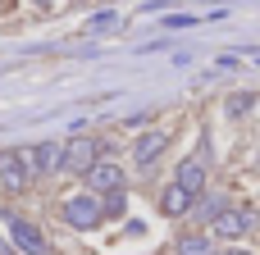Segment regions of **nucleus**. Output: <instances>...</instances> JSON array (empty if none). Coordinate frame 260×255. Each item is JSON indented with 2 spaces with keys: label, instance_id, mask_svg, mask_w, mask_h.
<instances>
[{
  "label": "nucleus",
  "instance_id": "1",
  "mask_svg": "<svg viewBox=\"0 0 260 255\" xmlns=\"http://www.w3.org/2000/svg\"><path fill=\"white\" fill-rule=\"evenodd\" d=\"M64 219L73 228H96L105 219V201H96V192H78V196L64 201Z\"/></svg>",
  "mask_w": 260,
  "mask_h": 255
},
{
  "label": "nucleus",
  "instance_id": "2",
  "mask_svg": "<svg viewBox=\"0 0 260 255\" xmlns=\"http://www.w3.org/2000/svg\"><path fill=\"white\" fill-rule=\"evenodd\" d=\"M251 228H256V214H251V210H229V205H224V210L210 219V233L224 237V242H238V237H247Z\"/></svg>",
  "mask_w": 260,
  "mask_h": 255
},
{
  "label": "nucleus",
  "instance_id": "3",
  "mask_svg": "<svg viewBox=\"0 0 260 255\" xmlns=\"http://www.w3.org/2000/svg\"><path fill=\"white\" fill-rule=\"evenodd\" d=\"M96 160H101V146H96L91 137H73V141L64 146V164H59V169H69V173H87Z\"/></svg>",
  "mask_w": 260,
  "mask_h": 255
},
{
  "label": "nucleus",
  "instance_id": "4",
  "mask_svg": "<svg viewBox=\"0 0 260 255\" xmlns=\"http://www.w3.org/2000/svg\"><path fill=\"white\" fill-rule=\"evenodd\" d=\"M27 178H32V169H27L23 151H0V187L5 192H23Z\"/></svg>",
  "mask_w": 260,
  "mask_h": 255
},
{
  "label": "nucleus",
  "instance_id": "5",
  "mask_svg": "<svg viewBox=\"0 0 260 255\" xmlns=\"http://www.w3.org/2000/svg\"><path fill=\"white\" fill-rule=\"evenodd\" d=\"M9 237L18 242V251H23V255H50L46 233H41L37 224H27V219H14V224H9Z\"/></svg>",
  "mask_w": 260,
  "mask_h": 255
},
{
  "label": "nucleus",
  "instance_id": "6",
  "mask_svg": "<svg viewBox=\"0 0 260 255\" xmlns=\"http://www.w3.org/2000/svg\"><path fill=\"white\" fill-rule=\"evenodd\" d=\"M23 160H27V169H32V173H59V164H64V146L41 141V146L23 151Z\"/></svg>",
  "mask_w": 260,
  "mask_h": 255
},
{
  "label": "nucleus",
  "instance_id": "7",
  "mask_svg": "<svg viewBox=\"0 0 260 255\" xmlns=\"http://www.w3.org/2000/svg\"><path fill=\"white\" fill-rule=\"evenodd\" d=\"M82 178H87V187H91V192H114V187H123V169H119V164H110V160H96Z\"/></svg>",
  "mask_w": 260,
  "mask_h": 255
},
{
  "label": "nucleus",
  "instance_id": "8",
  "mask_svg": "<svg viewBox=\"0 0 260 255\" xmlns=\"http://www.w3.org/2000/svg\"><path fill=\"white\" fill-rule=\"evenodd\" d=\"M192 201H197V196H192V192H187L183 183H169V187L160 192V210H165L169 219H178V214H183V210H187Z\"/></svg>",
  "mask_w": 260,
  "mask_h": 255
},
{
  "label": "nucleus",
  "instance_id": "9",
  "mask_svg": "<svg viewBox=\"0 0 260 255\" xmlns=\"http://www.w3.org/2000/svg\"><path fill=\"white\" fill-rule=\"evenodd\" d=\"M165 146H169V132H146V137L133 146V160H137V164H151Z\"/></svg>",
  "mask_w": 260,
  "mask_h": 255
},
{
  "label": "nucleus",
  "instance_id": "10",
  "mask_svg": "<svg viewBox=\"0 0 260 255\" xmlns=\"http://www.w3.org/2000/svg\"><path fill=\"white\" fill-rule=\"evenodd\" d=\"M174 183H183L192 196H201V192H206V169H201L197 160H183V164H178V178H174Z\"/></svg>",
  "mask_w": 260,
  "mask_h": 255
},
{
  "label": "nucleus",
  "instance_id": "11",
  "mask_svg": "<svg viewBox=\"0 0 260 255\" xmlns=\"http://www.w3.org/2000/svg\"><path fill=\"white\" fill-rule=\"evenodd\" d=\"M178 255H215V242L210 237H183L178 242Z\"/></svg>",
  "mask_w": 260,
  "mask_h": 255
},
{
  "label": "nucleus",
  "instance_id": "12",
  "mask_svg": "<svg viewBox=\"0 0 260 255\" xmlns=\"http://www.w3.org/2000/svg\"><path fill=\"white\" fill-rule=\"evenodd\" d=\"M251 105H256V96H251V91H238V96L229 100V114H233V119H242V114H247Z\"/></svg>",
  "mask_w": 260,
  "mask_h": 255
},
{
  "label": "nucleus",
  "instance_id": "13",
  "mask_svg": "<svg viewBox=\"0 0 260 255\" xmlns=\"http://www.w3.org/2000/svg\"><path fill=\"white\" fill-rule=\"evenodd\" d=\"M123 210H128V196H123V187L105 192V214H123Z\"/></svg>",
  "mask_w": 260,
  "mask_h": 255
},
{
  "label": "nucleus",
  "instance_id": "14",
  "mask_svg": "<svg viewBox=\"0 0 260 255\" xmlns=\"http://www.w3.org/2000/svg\"><path fill=\"white\" fill-rule=\"evenodd\" d=\"M110 27H119V14H96L91 18V32H110Z\"/></svg>",
  "mask_w": 260,
  "mask_h": 255
},
{
  "label": "nucleus",
  "instance_id": "15",
  "mask_svg": "<svg viewBox=\"0 0 260 255\" xmlns=\"http://www.w3.org/2000/svg\"><path fill=\"white\" fill-rule=\"evenodd\" d=\"M192 23H197L192 14H169V18H165V27H192Z\"/></svg>",
  "mask_w": 260,
  "mask_h": 255
},
{
  "label": "nucleus",
  "instance_id": "16",
  "mask_svg": "<svg viewBox=\"0 0 260 255\" xmlns=\"http://www.w3.org/2000/svg\"><path fill=\"white\" fill-rule=\"evenodd\" d=\"M32 5H37V9H50V0H32Z\"/></svg>",
  "mask_w": 260,
  "mask_h": 255
},
{
  "label": "nucleus",
  "instance_id": "17",
  "mask_svg": "<svg viewBox=\"0 0 260 255\" xmlns=\"http://www.w3.org/2000/svg\"><path fill=\"white\" fill-rule=\"evenodd\" d=\"M0 255H9V242H0Z\"/></svg>",
  "mask_w": 260,
  "mask_h": 255
},
{
  "label": "nucleus",
  "instance_id": "18",
  "mask_svg": "<svg viewBox=\"0 0 260 255\" xmlns=\"http://www.w3.org/2000/svg\"><path fill=\"white\" fill-rule=\"evenodd\" d=\"M224 255H251V251H224Z\"/></svg>",
  "mask_w": 260,
  "mask_h": 255
}]
</instances>
